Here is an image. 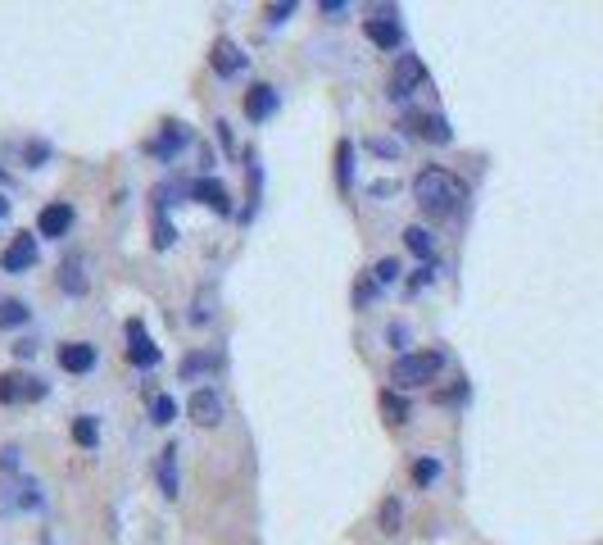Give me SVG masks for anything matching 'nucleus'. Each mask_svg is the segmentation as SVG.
<instances>
[{"label": "nucleus", "mask_w": 603, "mask_h": 545, "mask_svg": "<svg viewBox=\"0 0 603 545\" xmlns=\"http://www.w3.org/2000/svg\"><path fill=\"white\" fill-rule=\"evenodd\" d=\"M404 246H408V251H413L418 260H427V264H431V251H436V237H431L427 228H418V223H413V228H404Z\"/></svg>", "instance_id": "nucleus-20"}, {"label": "nucleus", "mask_w": 603, "mask_h": 545, "mask_svg": "<svg viewBox=\"0 0 603 545\" xmlns=\"http://www.w3.org/2000/svg\"><path fill=\"white\" fill-rule=\"evenodd\" d=\"M0 182H9V177H5V173H0Z\"/></svg>", "instance_id": "nucleus-42"}, {"label": "nucleus", "mask_w": 603, "mask_h": 545, "mask_svg": "<svg viewBox=\"0 0 603 545\" xmlns=\"http://www.w3.org/2000/svg\"><path fill=\"white\" fill-rule=\"evenodd\" d=\"M127 359L136 364V369H154L164 355H159V346L145 337V323L141 318H127Z\"/></svg>", "instance_id": "nucleus-5"}, {"label": "nucleus", "mask_w": 603, "mask_h": 545, "mask_svg": "<svg viewBox=\"0 0 603 545\" xmlns=\"http://www.w3.org/2000/svg\"><path fill=\"white\" fill-rule=\"evenodd\" d=\"M154 477H159V491H164L168 500H177V496H182V482H177V445H164V450H159Z\"/></svg>", "instance_id": "nucleus-16"}, {"label": "nucleus", "mask_w": 603, "mask_h": 545, "mask_svg": "<svg viewBox=\"0 0 603 545\" xmlns=\"http://www.w3.org/2000/svg\"><path fill=\"white\" fill-rule=\"evenodd\" d=\"M436 477H440V459H431V454H427V459H418V464H413V482H418V486H431Z\"/></svg>", "instance_id": "nucleus-28"}, {"label": "nucleus", "mask_w": 603, "mask_h": 545, "mask_svg": "<svg viewBox=\"0 0 603 545\" xmlns=\"http://www.w3.org/2000/svg\"><path fill=\"white\" fill-rule=\"evenodd\" d=\"M177 241V228L164 219V214H154V251H168Z\"/></svg>", "instance_id": "nucleus-30"}, {"label": "nucleus", "mask_w": 603, "mask_h": 545, "mask_svg": "<svg viewBox=\"0 0 603 545\" xmlns=\"http://www.w3.org/2000/svg\"><path fill=\"white\" fill-rule=\"evenodd\" d=\"M422 82H427V64H422L418 55H408V50H404V55H395V69H390L386 96L404 105V101H408V96H413V91H418Z\"/></svg>", "instance_id": "nucleus-3"}, {"label": "nucleus", "mask_w": 603, "mask_h": 545, "mask_svg": "<svg viewBox=\"0 0 603 545\" xmlns=\"http://www.w3.org/2000/svg\"><path fill=\"white\" fill-rule=\"evenodd\" d=\"M186 413H191V422H200V427H218V422H223V401H218V391H214V387H200V391L186 401Z\"/></svg>", "instance_id": "nucleus-10"}, {"label": "nucleus", "mask_w": 603, "mask_h": 545, "mask_svg": "<svg viewBox=\"0 0 603 545\" xmlns=\"http://www.w3.org/2000/svg\"><path fill=\"white\" fill-rule=\"evenodd\" d=\"M209 64H214V73H218V78H237L249 59H245V50L232 41V37H218V41H214V50H209Z\"/></svg>", "instance_id": "nucleus-8"}, {"label": "nucleus", "mask_w": 603, "mask_h": 545, "mask_svg": "<svg viewBox=\"0 0 603 545\" xmlns=\"http://www.w3.org/2000/svg\"><path fill=\"white\" fill-rule=\"evenodd\" d=\"M336 187H341V191L354 187V145H350V141L336 145Z\"/></svg>", "instance_id": "nucleus-19"}, {"label": "nucleus", "mask_w": 603, "mask_h": 545, "mask_svg": "<svg viewBox=\"0 0 603 545\" xmlns=\"http://www.w3.org/2000/svg\"><path fill=\"white\" fill-rule=\"evenodd\" d=\"M59 369H64V373H91V369H96V346H91V341H69V346H59Z\"/></svg>", "instance_id": "nucleus-14"}, {"label": "nucleus", "mask_w": 603, "mask_h": 545, "mask_svg": "<svg viewBox=\"0 0 603 545\" xmlns=\"http://www.w3.org/2000/svg\"><path fill=\"white\" fill-rule=\"evenodd\" d=\"M295 14V0H286V5H268V23H286Z\"/></svg>", "instance_id": "nucleus-33"}, {"label": "nucleus", "mask_w": 603, "mask_h": 545, "mask_svg": "<svg viewBox=\"0 0 603 545\" xmlns=\"http://www.w3.org/2000/svg\"><path fill=\"white\" fill-rule=\"evenodd\" d=\"M376 291H381V286H376L372 277H363V282H354V305H372V300H376Z\"/></svg>", "instance_id": "nucleus-32"}, {"label": "nucleus", "mask_w": 603, "mask_h": 545, "mask_svg": "<svg viewBox=\"0 0 603 545\" xmlns=\"http://www.w3.org/2000/svg\"><path fill=\"white\" fill-rule=\"evenodd\" d=\"M69 228H73V205L69 200H50L37 214V237H69Z\"/></svg>", "instance_id": "nucleus-9"}, {"label": "nucleus", "mask_w": 603, "mask_h": 545, "mask_svg": "<svg viewBox=\"0 0 603 545\" xmlns=\"http://www.w3.org/2000/svg\"><path fill=\"white\" fill-rule=\"evenodd\" d=\"M37 264V237L32 232H14V241L0 251V269L5 272H27Z\"/></svg>", "instance_id": "nucleus-7"}, {"label": "nucleus", "mask_w": 603, "mask_h": 545, "mask_svg": "<svg viewBox=\"0 0 603 545\" xmlns=\"http://www.w3.org/2000/svg\"><path fill=\"white\" fill-rule=\"evenodd\" d=\"M23 401H46V382L23 373H0V405H23Z\"/></svg>", "instance_id": "nucleus-6"}, {"label": "nucleus", "mask_w": 603, "mask_h": 545, "mask_svg": "<svg viewBox=\"0 0 603 545\" xmlns=\"http://www.w3.org/2000/svg\"><path fill=\"white\" fill-rule=\"evenodd\" d=\"M399 518H404V505H399L395 496H390V500H381V532H386V537H395V532H399Z\"/></svg>", "instance_id": "nucleus-26"}, {"label": "nucleus", "mask_w": 603, "mask_h": 545, "mask_svg": "<svg viewBox=\"0 0 603 545\" xmlns=\"http://www.w3.org/2000/svg\"><path fill=\"white\" fill-rule=\"evenodd\" d=\"M431 277H436V272H431V264H422V269H418V277H413V282H408V291H418V286H427V282H431Z\"/></svg>", "instance_id": "nucleus-37"}, {"label": "nucleus", "mask_w": 603, "mask_h": 545, "mask_svg": "<svg viewBox=\"0 0 603 545\" xmlns=\"http://www.w3.org/2000/svg\"><path fill=\"white\" fill-rule=\"evenodd\" d=\"M363 145H367L376 159H399V141H390V136H367Z\"/></svg>", "instance_id": "nucleus-29"}, {"label": "nucleus", "mask_w": 603, "mask_h": 545, "mask_svg": "<svg viewBox=\"0 0 603 545\" xmlns=\"http://www.w3.org/2000/svg\"><path fill=\"white\" fill-rule=\"evenodd\" d=\"M436 401H440V405H459V401H468V382H459L454 391H440Z\"/></svg>", "instance_id": "nucleus-34"}, {"label": "nucleus", "mask_w": 603, "mask_h": 545, "mask_svg": "<svg viewBox=\"0 0 603 545\" xmlns=\"http://www.w3.org/2000/svg\"><path fill=\"white\" fill-rule=\"evenodd\" d=\"M404 123H408V133L427 136V141H436V145H450V141H454V128H450L445 114H408Z\"/></svg>", "instance_id": "nucleus-13"}, {"label": "nucleus", "mask_w": 603, "mask_h": 545, "mask_svg": "<svg viewBox=\"0 0 603 545\" xmlns=\"http://www.w3.org/2000/svg\"><path fill=\"white\" fill-rule=\"evenodd\" d=\"M318 9H323V14H345V9H350V5H345V0H323V5H318Z\"/></svg>", "instance_id": "nucleus-40"}, {"label": "nucleus", "mask_w": 603, "mask_h": 545, "mask_svg": "<svg viewBox=\"0 0 603 545\" xmlns=\"http://www.w3.org/2000/svg\"><path fill=\"white\" fill-rule=\"evenodd\" d=\"M23 159H27L32 168H41V164L50 159V145H46V141H27V145H23Z\"/></svg>", "instance_id": "nucleus-31"}, {"label": "nucleus", "mask_w": 603, "mask_h": 545, "mask_svg": "<svg viewBox=\"0 0 603 545\" xmlns=\"http://www.w3.org/2000/svg\"><path fill=\"white\" fill-rule=\"evenodd\" d=\"M381 413H386L390 427H404V422H408V401L395 396V391H381Z\"/></svg>", "instance_id": "nucleus-24"}, {"label": "nucleus", "mask_w": 603, "mask_h": 545, "mask_svg": "<svg viewBox=\"0 0 603 545\" xmlns=\"http://www.w3.org/2000/svg\"><path fill=\"white\" fill-rule=\"evenodd\" d=\"M399 277H404L399 260H376V269H372V282H376V286H395Z\"/></svg>", "instance_id": "nucleus-27"}, {"label": "nucleus", "mask_w": 603, "mask_h": 545, "mask_svg": "<svg viewBox=\"0 0 603 545\" xmlns=\"http://www.w3.org/2000/svg\"><path fill=\"white\" fill-rule=\"evenodd\" d=\"M186 141H191L186 123H173V119H168V123H164V133L150 141V155H159V159H173V155H177Z\"/></svg>", "instance_id": "nucleus-17"}, {"label": "nucleus", "mask_w": 603, "mask_h": 545, "mask_svg": "<svg viewBox=\"0 0 603 545\" xmlns=\"http://www.w3.org/2000/svg\"><path fill=\"white\" fill-rule=\"evenodd\" d=\"M73 441H78L82 450H96V445H100V427H96V418H91V413L73 418Z\"/></svg>", "instance_id": "nucleus-23"}, {"label": "nucleus", "mask_w": 603, "mask_h": 545, "mask_svg": "<svg viewBox=\"0 0 603 545\" xmlns=\"http://www.w3.org/2000/svg\"><path fill=\"white\" fill-rule=\"evenodd\" d=\"M386 341H390V346H404V341H408V327H404V323H390V327H386Z\"/></svg>", "instance_id": "nucleus-36"}, {"label": "nucleus", "mask_w": 603, "mask_h": 545, "mask_svg": "<svg viewBox=\"0 0 603 545\" xmlns=\"http://www.w3.org/2000/svg\"><path fill=\"white\" fill-rule=\"evenodd\" d=\"M245 159H249V164H245V168H249V205H245V209H241V214H237V219H241V223H254V214H259V191H263V168H259V159H254V150H249Z\"/></svg>", "instance_id": "nucleus-18"}, {"label": "nucleus", "mask_w": 603, "mask_h": 545, "mask_svg": "<svg viewBox=\"0 0 603 545\" xmlns=\"http://www.w3.org/2000/svg\"><path fill=\"white\" fill-rule=\"evenodd\" d=\"M18 454H23L18 445H5V450H0V468H5V473H14V468H18Z\"/></svg>", "instance_id": "nucleus-35"}, {"label": "nucleus", "mask_w": 603, "mask_h": 545, "mask_svg": "<svg viewBox=\"0 0 603 545\" xmlns=\"http://www.w3.org/2000/svg\"><path fill=\"white\" fill-rule=\"evenodd\" d=\"M14 355H18V359H32V355H37V341H14Z\"/></svg>", "instance_id": "nucleus-39"}, {"label": "nucleus", "mask_w": 603, "mask_h": 545, "mask_svg": "<svg viewBox=\"0 0 603 545\" xmlns=\"http://www.w3.org/2000/svg\"><path fill=\"white\" fill-rule=\"evenodd\" d=\"M191 196H196L200 205H209L214 214L232 219V196H227V187H223L218 177H200V182H191Z\"/></svg>", "instance_id": "nucleus-12"}, {"label": "nucleus", "mask_w": 603, "mask_h": 545, "mask_svg": "<svg viewBox=\"0 0 603 545\" xmlns=\"http://www.w3.org/2000/svg\"><path fill=\"white\" fill-rule=\"evenodd\" d=\"M214 369H218V359H214L209 350H196V355H186V359H182L177 378H182V382H191V378H200V373H214Z\"/></svg>", "instance_id": "nucleus-21"}, {"label": "nucleus", "mask_w": 603, "mask_h": 545, "mask_svg": "<svg viewBox=\"0 0 603 545\" xmlns=\"http://www.w3.org/2000/svg\"><path fill=\"white\" fill-rule=\"evenodd\" d=\"M363 37H367L372 46H381V50H399V46H404V27L395 23L390 9H381L376 18H363Z\"/></svg>", "instance_id": "nucleus-4"}, {"label": "nucleus", "mask_w": 603, "mask_h": 545, "mask_svg": "<svg viewBox=\"0 0 603 545\" xmlns=\"http://www.w3.org/2000/svg\"><path fill=\"white\" fill-rule=\"evenodd\" d=\"M277 105H281V96H277V87H268V82H254V87L245 91V114H249V123L272 119Z\"/></svg>", "instance_id": "nucleus-11"}, {"label": "nucleus", "mask_w": 603, "mask_h": 545, "mask_svg": "<svg viewBox=\"0 0 603 545\" xmlns=\"http://www.w3.org/2000/svg\"><path fill=\"white\" fill-rule=\"evenodd\" d=\"M87 286H91V277H87V260L82 255H69L64 264H59V291L64 295H87Z\"/></svg>", "instance_id": "nucleus-15"}, {"label": "nucleus", "mask_w": 603, "mask_h": 545, "mask_svg": "<svg viewBox=\"0 0 603 545\" xmlns=\"http://www.w3.org/2000/svg\"><path fill=\"white\" fill-rule=\"evenodd\" d=\"M367 191H372V196H395V191H399V182H372Z\"/></svg>", "instance_id": "nucleus-38"}, {"label": "nucleus", "mask_w": 603, "mask_h": 545, "mask_svg": "<svg viewBox=\"0 0 603 545\" xmlns=\"http://www.w3.org/2000/svg\"><path fill=\"white\" fill-rule=\"evenodd\" d=\"M32 318V309L23 305V300H14V295H0V327H23Z\"/></svg>", "instance_id": "nucleus-22"}, {"label": "nucleus", "mask_w": 603, "mask_h": 545, "mask_svg": "<svg viewBox=\"0 0 603 545\" xmlns=\"http://www.w3.org/2000/svg\"><path fill=\"white\" fill-rule=\"evenodd\" d=\"M413 200H418L422 214H431V219H450V214L468 200V187H463L459 173L431 164V168H422V173L413 177Z\"/></svg>", "instance_id": "nucleus-1"}, {"label": "nucleus", "mask_w": 603, "mask_h": 545, "mask_svg": "<svg viewBox=\"0 0 603 545\" xmlns=\"http://www.w3.org/2000/svg\"><path fill=\"white\" fill-rule=\"evenodd\" d=\"M173 418H177V401H173V396H150V422L168 427Z\"/></svg>", "instance_id": "nucleus-25"}, {"label": "nucleus", "mask_w": 603, "mask_h": 545, "mask_svg": "<svg viewBox=\"0 0 603 545\" xmlns=\"http://www.w3.org/2000/svg\"><path fill=\"white\" fill-rule=\"evenodd\" d=\"M5 214H9V200H5V196H0V219H5Z\"/></svg>", "instance_id": "nucleus-41"}, {"label": "nucleus", "mask_w": 603, "mask_h": 545, "mask_svg": "<svg viewBox=\"0 0 603 545\" xmlns=\"http://www.w3.org/2000/svg\"><path fill=\"white\" fill-rule=\"evenodd\" d=\"M440 369H445V350H404L390 364V382L399 391H418V387H431Z\"/></svg>", "instance_id": "nucleus-2"}]
</instances>
